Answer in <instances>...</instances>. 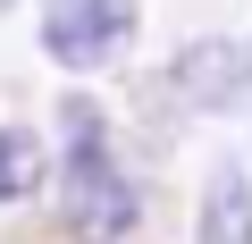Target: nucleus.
<instances>
[{
  "label": "nucleus",
  "instance_id": "1",
  "mask_svg": "<svg viewBox=\"0 0 252 244\" xmlns=\"http://www.w3.org/2000/svg\"><path fill=\"white\" fill-rule=\"evenodd\" d=\"M59 210L84 244H118V236H135L143 202H135V177L118 169L109 152V127H101V109L76 93L59 101Z\"/></svg>",
  "mask_w": 252,
  "mask_h": 244
},
{
  "label": "nucleus",
  "instance_id": "2",
  "mask_svg": "<svg viewBox=\"0 0 252 244\" xmlns=\"http://www.w3.org/2000/svg\"><path fill=\"white\" fill-rule=\"evenodd\" d=\"M135 26H143L135 0H51L42 9V51L59 68H118L135 51Z\"/></svg>",
  "mask_w": 252,
  "mask_h": 244
},
{
  "label": "nucleus",
  "instance_id": "3",
  "mask_svg": "<svg viewBox=\"0 0 252 244\" xmlns=\"http://www.w3.org/2000/svg\"><path fill=\"white\" fill-rule=\"evenodd\" d=\"M168 93H177L185 109H235V101H252V51L202 34V42H185V51L168 59Z\"/></svg>",
  "mask_w": 252,
  "mask_h": 244
},
{
  "label": "nucleus",
  "instance_id": "4",
  "mask_svg": "<svg viewBox=\"0 0 252 244\" xmlns=\"http://www.w3.org/2000/svg\"><path fill=\"white\" fill-rule=\"evenodd\" d=\"M193 244H252V177H244L235 160H219V169H210Z\"/></svg>",
  "mask_w": 252,
  "mask_h": 244
},
{
  "label": "nucleus",
  "instance_id": "5",
  "mask_svg": "<svg viewBox=\"0 0 252 244\" xmlns=\"http://www.w3.org/2000/svg\"><path fill=\"white\" fill-rule=\"evenodd\" d=\"M42 177H51L42 135H34V127H0V202H26Z\"/></svg>",
  "mask_w": 252,
  "mask_h": 244
},
{
  "label": "nucleus",
  "instance_id": "6",
  "mask_svg": "<svg viewBox=\"0 0 252 244\" xmlns=\"http://www.w3.org/2000/svg\"><path fill=\"white\" fill-rule=\"evenodd\" d=\"M9 9H17V0H0V17H9Z\"/></svg>",
  "mask_w": 252,
  "mask_h": 244
}]
</instances>
